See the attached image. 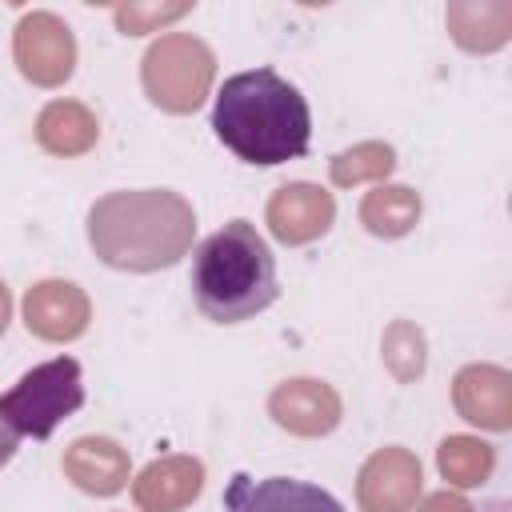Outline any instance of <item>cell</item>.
I'll use <instances>...</instances> for the list:
<instances>
[{"mask_svg": "<svg viewBox=\"0 0 512 512\" xmlns=\"http://www.w3.org/2000/svg\"><path fill=\"white\" fill-rule=\"evenodd\" d=\"M228 512H344V504L308 480L296 476H264L252 480L248 472H236L224 488Z\"/></svg>", "mask_w": 512, "mask_h": 512, "instance_id": "277c9868", "label": "cell"}, {"mask_svg": "<svg viewBox=\"0 0 512 512\" xmlns=\"http://www.w3.org/2000/svg\"><path fill=\"white\" fill-rule=\"evenodd\" d=\"M16 448H20V432L8 424V416H4V408H0V468L16 456Z\"/></svg>", "mask_w": 512, "mask_h": 512, "instance_id": "5b68a950", "label": "cell"}, {"mask_svg": "<svg viewBox=\"0 0 512 512\" xmlns=\"http://www.w3.org/2000/svg\"><path fill=\"white\" fill-rule=\"evenodd\" d=\"M80 404H84V380H80V364L72 356L36 364L32 372H24L16 380L12 392L0 396L8 424L20 436H36V440H48L56 432V424L64 416H72Z\"/></svg>", "mask_w": 512, "mask_h": 512, "instance_id": "3957f363", "label": "cell"}, {"mask_svg": "<svg viewBox=\"0 0 512 512\" xmlns=\"http://www.w3.org/2000/svg\"><path fill=\"white\" fill-rule=\"evenodd\" d=\"M276 260L248 220H228L192 256L196 308L216 324H240L276 300Z\"/></svg>", "mask_w": 512, "mask_h": 512, "instance_id": "7a4b0ae2", "label": "cell"}, {"mask_svg": "<svg viewBox=\"0 0 512 512\" xmlns=\"http://www.w3.org/2000/svg\"><path fill=\"white\" fill-rule=\"evenodd\" d=\"M216 140L236 152L244 164H284L308 152L312 112L296 84H288L272 68L236 72L224 80L212 104Z\"/></svg>", "mask_w": 512, "mask_h": 512, "instance_id": "6da1fadb", "label": "cell"}]
</instances>
